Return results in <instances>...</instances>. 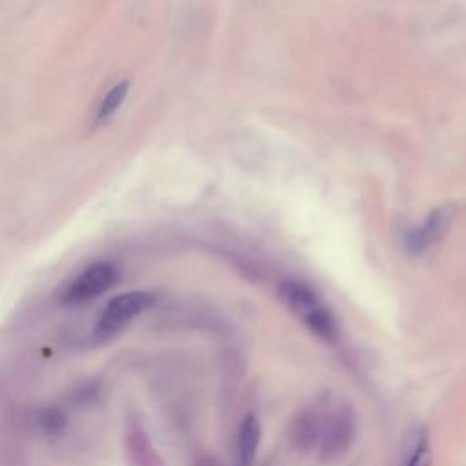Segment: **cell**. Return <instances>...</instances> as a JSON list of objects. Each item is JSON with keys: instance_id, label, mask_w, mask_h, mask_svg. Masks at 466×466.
<instances>
[{"instance_id": "cell-1", "label": "cell", "mask_w": 466, "mask_h": 466, "mask_svg": "<svg viewBox=\"0 0 466 466\" xmlns=\"http://www.w3.org/2000/svg\"><path fill=\"white\" fill-rule=\"evenodd\" d=\"M279 297L286 308L319 339L326 342H335L339 337V326L322 302V299L306 284L297 280H284L279 286Z\"/></svg>"}, {"instance_id": "cell-2", "label": "cell", "mask_w": 466, "mask_h": 466, "mask_svg": "<svg viewBox=\"0 0 466 466\" xmlns=\"http://www.w3.org/2000/svg\"><path fill=\"white\" fill-rule=\"evenodd\" d=\"M155 304V295L149 291H129L116 295L107 302L102 315L98 317L95 333L98 337H109L120 331L126 324L137 319L140 313Z\"/></svg>"}, {"instance_id": "cell-3", "label": "cell", "mask_w": 466, "mask_h": 466, "mask_svg": "<svg viewBox=\"0 0 466 466\" xmlns=\"http://www.w3.org/2000/svg\"><path fill=\"white\" fill-rule=\"evenodd\" d=\"M118 280L116 266L109 262H96L78 273L62 291L60 300L67 306L87 302L107 291Z\"/></svg>"}, {"instance_id": "cell-4", "label": "cell", "mask_w": 466, "mask_h": 466, "mask_svg": "<svg viewBox=\"0 0 466 466\" xmlns=\"http://www.w3.org/2000/svg\"><path fill=\"white\" fill-rule=\"evenodd\" d=\"M450 222H451V208L450 206L433 209L417 228L404 233V237H402L404 251L410 257L422 255L426 249H430L433 244L439 242V238L446 233Z\"/></svg>"}, {"instance_id": "cell-5", "label": "cell", "mask_w": 466, "mask_h": 466, "mask_svg": "<svg viewBox=\"0 0 466 466\" xmlns=\"http://www.w3.org/2000/svg\"><path fill=\"white\" fill-rule=\"evenodd\" d=\"M260 442V424L255 415H248L238 431V455L242 464H249L255 459Z\"/></svg>"}, {"instance_id": "cell-6", "label": "cell", "mask_w": 466, "mask_h": 466, "mask_svg": "<svg viewBox=\"0 0 466 466\" xmlns=\"http://www.w3.org/2000/svg\"><path fill=\"white\" fill-rule=\"evenodd\" d=\"M127 89H129V82L124 80V82H118L115 84L107 93L106 96L102 98L96 113H95V124H104L107 122L116 111L118 107L122 106L126 95H127Z\"/></svg>"}, {"instance_id": "cell-7", "label": "cell", "mask_w": 466, "mask_h": 466, "mask_svg": "<svg viewBox=\"0 0 466 466\" xmlns=\"http://www.w3.org/2000/svg\"><path fill=\"white\" fill-rule=\"evenodd\" d=\"M402 466H431V446L428 441V433L422 430L417 433L411 442Z\"/></svg>"}]
</instances>
